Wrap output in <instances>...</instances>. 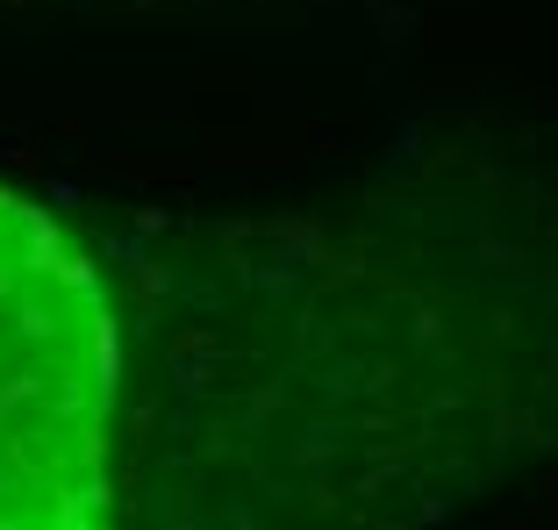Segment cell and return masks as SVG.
Here are the masks:
<instances>
[{
  "mask_svg": "<svg viewBox=\"0 0 558 530\" xmlns=\"http://www.w3.org/2000/svg\"><path fill=\"white\" fill-rule=\"evenodd\" d=\"M130 323L100 251L0 172V530H108Z\"/></svg>",
  "mask_w": 558,
  "mask_h": 530,
  "instance_id": "6da1fadb",
  "label": "cell"
}]
</instances>
